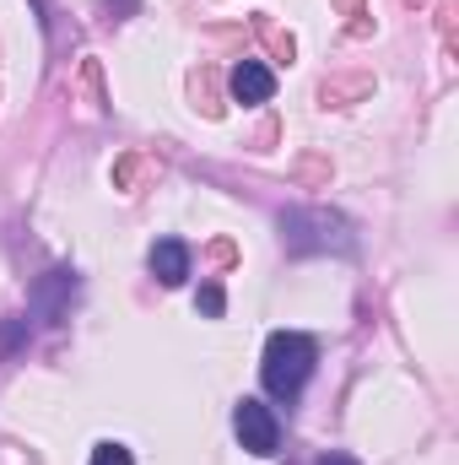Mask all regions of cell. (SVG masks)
Here are the masks:
<instances>
[{
  "mask_svg": "<svg viewBox=\"0 0 459 465\" xmlns=\"http://www.w3.org/2000/svg\"><path fill=\"white\" fill-rule=\"evenodd\" d=\"M195 309H200L206 320H222V309H228V298H222V287H217V282H206V287H200V298H195Z\"/></svg>",
  "mask_w": 459,
  "mask_h": 465,
  "instance_id": "ba28073f",
  "label": "cell"
},
{
  "mask_svg": "<svg viewBox=\"0 0 459 465\" xmlns=\"http://www.w3.org/2000/svg\"><path fill=\"white\" fill-rule=\"evenodd\" d=\"M228 87H232V98H238V104H270L276 76H270L259 60H238V65H232V76H228Z\"/></svg>",
  "mask_w": 459,
  "mask_h": 465,
  "instance_id": "5b68a950",
  "label": "cell"
},
{
  "mask_svg": "<svg viewBox=\"0 0 459 465\" xmlns=\"http://www.w3.org/2000/svg\"><path fill=\"white\" fill-rule=\"evenodd\" d=\"M232 428H238V444L249 455H276L281 450V422H276V411L265 401H238Z\"/></svg>",
  "mask_w": 459,
  "mask_h": 465,
  "instance_id": "277c9868",
  "label": "cell"
},
{
  "mask_svg": "<svg viewBox=\"0 0 459 465\" xmlns=\"http://www.w3.org/2000/svg\"><path fill=\"white\" fill-rule=\"evenodd\" d=\"M281 243H287V254H351L356 232L341 212L298 206V212H281Z\"/></svg>",
  "mask_w": 459,
  "mask_h": 465,
  "instance_id": "6da1fadb",
  "label": "cell"
},
{
  "mask_svg": "<svg viewBox=\"0 0 459 465\" xmlns=\"http://www.w3.org/2000/svg\"><path fill=\"white\" fill-rule=\"evenodd\" d=\"M93 465H135V460H130L124 444H98V450H93Z\"/></svg>",
  "mask_w": 459,
  "mask_h": 465,
  "instance_id": "9c48e42d",
  "label": "cell"
},
{
  "mask_svg": "<svg viewBox=\"0 0 459 465\" xmlns=\"http://www.w3.org/2000/svg\"><path fill=\"white\" fill-rule=\"evenodd\" d=\"M33 5H38V22L49 27V0H33Z\"/></svg>",
  "mask_w": 459,
  "mask_h": 465,
  "instance_id": "30bf717a",
  "label": "cell"
},
{
  "mask_svg": "<svg viewBox=\"0 0 459 465\" xmlns=\"http://www.w3.org/2000/svg\"><path fill=\"white\" fill-rule=\"evenodd\" d=\"M22 347H27V320H22V314L0 320V362H11Z\"/></svg>",
  "mask_w": 459,
  "mask_h": 465,
  "instance_id": "52a82bcc",
  "label": "cell"
},
{
  "mask_svg": "<svg viewBox=\"0 0 459 465\" xmlns=\"http://www.w3.org/2000/svg\"><path fill=\"white\" fill-rule=\"evenodd\" d=\"M314 362H319V347H314L308 336H298V331H276V336L265 341L259 379H265V390H270L276 401H292V395L308 384Z\"/></svg>",
  "mask_w": 459,
  "mask_h": 465,
  "instance_id": "7a4b0ae2",
  "label": "cell"
},
{
  "mask_svg": "<svg viewBox=\"0 0 459 465\" xmlns=\"http://www.w3.org/2000/svg\"><path fill=\"white\" fill-rule=\"evenodd\" d=\"M82 298V276L76 271H65V265H54V271H44L38 282H33V320H44V325H60L65 314H71V303Z\"/></svg>",
  "mask_w": 459,
  "mask_h": 465,
  "instance_id": "3957f363",
  "label": "cell"
},
{
  "mask_svg": "<svg viewBox=\"0 0 459 465\" xmlns=\"http://www.w3.org/2000/svg\"><path fill=\"white\" fill-rule=\"evenodd\" d=\"M151 276H157L162 287H179V282L190 276V249H184L179 238H162V243H151Z\"/></svg>",
  "mask_w": 459,
  "mask_h": 465,
  "instance_id": "8992f818",
  "label": "cell"
}]
</instances>
